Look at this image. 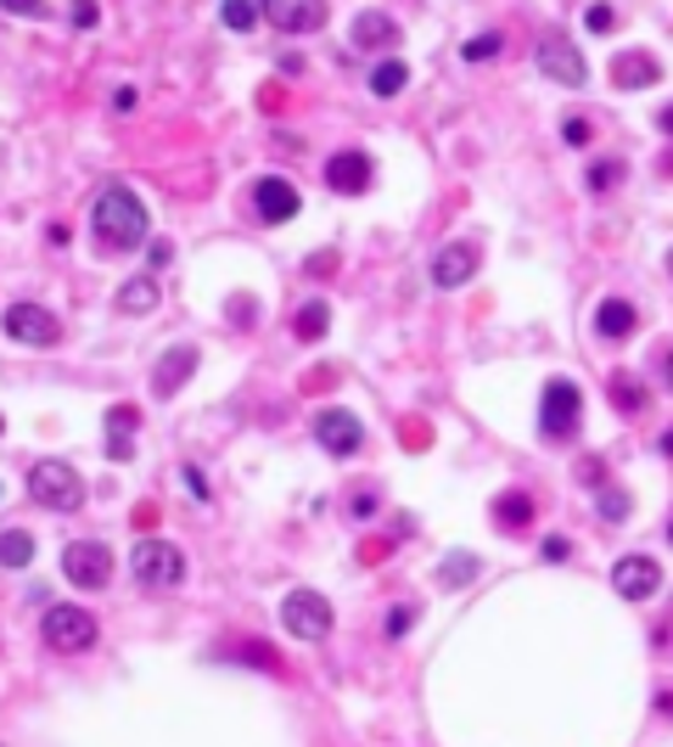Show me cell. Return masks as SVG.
<instances>
[{"mask_svg": "<svg viewBox=\"0 0 673 747\" xmlns=\"http://www.w3.org/2000/svg\"><path fill=\"white\" fill-rule=\"evenodd\" d=\"M90 225H95V237H102L107 248H140L152 219H147V203H140L129 185H107V192H95Z\"/></svg>", "mask_w": 673, "mask_h": 747, "instance_id": "obj_1", "label": "cell"}, {"mask_svg": "<svg viewBox=\"0 0 673 747\" xmlns=\"http://www.w3.org/2000/svg\"><path fill=\"white\" fill-rule=\"evenodd\" d=\"M28 495H34L39 506H52V511H73V506L84 500V478L73 473L68 461H34Z\"/></svg>", "mask_w": 673, "mask_h": 747, "instance_id": "obj_2", "label": "cell"}, {"mask_svg": "<svg viewBox=\"0 0 673 747\" xmlns=\"http://www.w3.org/2000/svg\"><path fill=\"white\" fill-rule=\"evenodd\" d=\"M129 568L140 585H152V590H169L185 579V556L169 545V540H135V556H129Z\"/></svg>", "mask_w": 673, "mask_h": 747, "instance_id": "obj_3", "label": "cell"}, {"mask_svg": "<svg viewBox=\"0 0 673 747\" xmlns=\"http://www.w3.org/2000/svg\"><path fill=\"white\" fill-rule=\"evenodd\" d=\"M39 635L52 652H90L95 646V619L84 607H52V613L39 619Z\"/></svg>", "mask_w": 673, "mask_h": 747, "instance_id": "obj_4", "label": "cell"}, {"mask_svg": "<svg viewBox=\"0 0 673 747\" xmlns=\"http://www.w3.org/2000/svg\"><path fill=\"white\" fill-rule=\"evenodd\" d=\"M281 624L293 630L298 641H326V630H331V601L320 596V590H293L281 601Z\"/></svg>", "mask_w": 673, "mask_h": 747, "instance_id": "obj_5", "label": "cell"}, {"mask_svg": "<svg viewBox=\"0 0 673 747\" xmlns=\"http://www.w3.org/2000/svg\"><path fill=\"white\" fill-rule=\"evenodd\" d=\"M62 574H68V585L102 590V585L113 579V551H107L102 540H73V545L62 551Z\"/></svg>", "mask_w": 673, "mask_h": 747, "instance_id": "obj_6", "label": "cell"}, {"mask_svg": "<svg viewBox=\"0 0 673 747\" xmlns=\"http://www.w3.org/2000/svg\"><path fill=\"white\" fill-rule=\"evenodd\" d=\"M579 405H584L579 383H567V377L545 383V405H539V428H545L550 439H567V433H579Z\"/></svg>", "mask_w": 673, "mask_h": 747, "instance_id": "obj_7", "label": "cell"}, {"mask_svg": "<svg viewBox=\"0 0 673 747\" xmlns=\"http://www.w3.org/2000/svg\"><path fill=\"white\" fill-rule=\"evenodd\" d=\"M7 338L28 343V349H52L62 338V320L45 309V304H12L7 309Z\"/></svg>", "mask_w": 673, "mask_h": 747, "instance_id": "obj_8", "label": "cell"}, {"mask_svg": "<svg viewBox=\"0 0 673 747\" xmlns=\"http://www.w3.org/2000/svg\"><path fill=\"white\" fill-rule=\"evenodd\" d=\"M539 73L556 79V84H567V90H579V84L590 79V68H584V57H579V45H567V39H556V34L539 45Z\"/></svg>", "mask_w": 673, "mask_h": 747, "instance_id": "obj_9", "label": "cell"}, {"mask_svg": "<svg viewBox=\"0 0 673 747\" xmlns=\"http://www.w3.org/2000/svg\"><path fill=\"white\" fill-rule=\"evenodd\" d=\"M253 208H259V219H264V225H281V219H293V214L304 208V197H298V185H293V180L264 174V180L253 185Z\"/></svg>", "mask_w": 673, "mask_h": 747, "instance_id": "obj_10", "label": "cell"}, {"mask_svg": "<svg viewBox=\"0 0 673 747\" xmlns=\"http://www.w3.org/2000/svg\"><path fill=\"white\" fill-rule=\"evenodd\" d=\"M315 439H320V450H331V455H354V450L365 444V428L354 422L349 410L326 405V410L315 416Z\"/></svg>", "mask_w": 673, "mask_h": 747, "instance_id": "obj_11", "label": "cell"}, {"mask_svg": "<svg viewBox=\"0 0 673 747\" xmlns=\"http://www.w3.org/2000/svg\"><path fill=\"white\" fill-rule=\"evenodd\" d=\"M612 585H617V596H623V601H646V596H657L662 568L651 563V556H623V563L612 568Z\"/></svg>", "mask_w": 673, "mask_h": 747, "instance_id": "obj_12", "label": "cell"}, {"mask_svg": "<svg viewBox=\"0 0 673 747\" xmlns=\"http://www.w3.org/2000/svg\"><path fill=\"white\" fill-rule=\"evenodd\" d=\"M370 180H376V169H370L365 152H336L326 163V185H331V192H343V197H360Z\"/></svg>", "mask_w": 673, "mask_h": 747, "instance_id": "obj_13", "label": "cell"}, {"mask_svg": "<svg viewBox=\"0 0 673 747\" xmlns=\"http://www.w3.org/2000/svg\"><path fill=\"white\" fill-rule=\"evenodd\" d=\"M275 29H286V34H309V29H326V7L320 0H275V7L264 12Z\"/></svg>", "mask_w": 673, "mask_h": 747, "instance_id": "obj_14", "label": "cell"}, {"mask_svg": "<svg viewBox=\"0 0 673 747\" xmlns=\"http://www.w3.org/2000/svg\"><path fill=\"white\" fill-rule=\"evenodd\" d=\"M471 270H477V248L471 242H449L438 259H432V282H438V287H466Z\"/></svg>", "mask_w": 673, "mask_h": 747, "instance_id": "obj_15", "label": "cell"}, {"mask_svg": "<svg viewBox=\"0 0 673 747\" xmlns=\"http://www.w3.org/2000/svg\"><path fill=\"white\" fill-rule=\"evenodd\" d=\"M197 371V349L191 343H174L169 354H163V365L152 371V388H158V399H169V394H180V383Z\"/></svg>", "mask_w": 673, "mask_h": 747, "instance_id": "obj_16", "label": "cell"}, {"mask_svg": "<svg viewBox=\"0 0 673 747\" xmlns=\"http://www.w3.org/2000/svg\"><path fill=\"white\" fill-rule=\"evenodd\" d=\"M354 45H365V52H388V45H399V23L381 18V12H360L354 18Z\"/></svg>", "mask_w": 673, "mask_h": 747, "instance_id": "obj_17", "label": "cell"}, {"mask_svg": "<svg viewBox=\"0 0 673 747\" xmlns=\"http://www.w3.org/2000/svg\"><path fill=\"white\" fill-rule=\"evenodd\" d=\"M595 332H601V338H629V332H635V304L601 298V304H595Z\"/></svg>", "mask_w": 673, "mask_h": 747, "instance_id": "obj_18", "label": "cell"}, {"mask_svg": "<svg viewBox=\"0 0 673 747\" xmlns=\"http://www.w3.org/2000/svg\"><path fill=\"white\" fill-rule=\"evenodd\" d=\"M113 304H118V315H147V309H158V275H135V282H124Z\"/></svg>", "mask_w": 673, "mask_h": 747, "instance_id": "obj_19", "label": "cell"}, {"mask_svg": "<svg viewBox=\"0 0 673 747\" xmlns=\"http://www.w3.org/2000/svg\"><path fill=\"white\" fill-rule=\"evenodd\" d=\"M657 73H662V68H657L651 57H640V52H629V57H617V63H612V79H617L623 90H640V84H657Z\"/></svg>", "mask_w": 673, "mask_h": 747, "instance_id": "obj_20", "label": "cell"}, {"mask_svg": "<svg viewBox=\"0 0 673 747\" xmlns=\"http://www.w3.org/2000/svg\"><path fill=\"white\" fill-rule=\"evenodd\" d=\"M326 326H331V304H326V298H309V304L298 309V320H293V332H298L304 343H320Z\"/></svg>", "mask_w": 673, "mask_h": 747, "instance_id": "obj_21", "label": "cell"}, {"mask_svg": "<svg viewBox=\"0 0 673 747\" xmlns=\"http://www.w3.org/2000/svg\"><path fill=\"white\" fill-rule=\"evenodd\" d=\"M28 563H34V534L7 529L0 534V568H28Z\"/></svg>", "mask_w": 673, "mask_h": 747, "instance_id": "obj_22", "label": "cell"}, {"mask_svg": "<svg viewBox=\"0 0 673 747\" xmlns=\"http://www.w3.org/2000/svg\"><path fill=\"white\" fill-rule=\"evenodd\" d=\"M404 84H410V68H404L399 57H388V63L370 68V90H376V97H399Z\"/></svg>", "mask_w": 673, "mask_h": 747, "instance_id": "obj_23", "label": "cell"}, {"mask_svg": "<svg viewBox=\"0 0 673 747\" xmlns=\"http://www.w3.org/2000/svg\"><path fill=\"white\" fill-rule=\"evenodd\" d=\"M225 29H242V34H253L259 29V7H248V0H225Z\"/></svg>", "mask_w": 673, "mask_h": 747, "instance_id": "obj_24", "label": "cell"}, {"mask_svg": "<svg viewBox=\"0 0 673 747\" xmlns=\"http://www.w3.org/2000/svg\"><path fill=\"white\" fill-rule=\"evenodd\" d=\"M527 518H534V500H527V495H505L494 506V523H527Z\"/></svg>", "mask_w": 673, "mask_h": 747, "instance_id": "obj_25", "label": "cell"}, {"mask_svg": "<svg viewBox=\"0 0 673 747\" xmlns=\"http://www.w3.org/2000/svg\"><path fill=\"white\" fill-rule=\"evenodd\" d=\"M460 52H466V63H489V57L500 52V34H477V39L460 45Z\"/></svg>", "mask_w": 673, "mask_h": 747, "instance_id": "obj_26", "label": "cell"}, {"mask_svg": "<svg viewBox=\"0 0 673 747\" xmlns=\"http://www.w3.org/2000/svg\"><path fill=\"white\" fill-rule=\"evenodd\" d=\"M617 180H623V163H595L590 169V192H612Z\"/></svg>", "mask_w": 673, "mask_h": 747, "instance_id": "obj_27", "label": "cell"}, {"mask_svg": "<svg viewBox=\"0 0 673 747\" xmlns=\"http://www.w3.org/2000/svg\"><path fill=\"white\" fill-rule=\"evenodd\" d=\"M561 142L567 147H590V118H567L561 124Z\"/></svg>", "mask_w": 673, "mask_h": 747, "instance_id": "obj_28", "label": "cell"}, {"mask_svg": "<svg viewBox=\"0 0 673 747\" xmlns=\"http://www.w3.org/2000/svg\"><path fill=\"white\" fill-rule=\"evenodd\" d=\"M601 518H612V523H617V518H629V500H623L617 489H601Z\"/></svg>", "mask_w": 673, "mask_h": 747, "instance_id": "obj_29", "label": "cell"}, {"mask_svg": "<svg viewBox=\"0 0 673 747\" xmlns=\"http://www.w3.org/2000/svg\"><path fill=\"white\" fill-rule=\"evenodd\" d=\"M466 574H477V563H471V556H449V563H444V585H460Z\"/></svg>", "mask_w": 673, "mask_h": 747, "instance_id": "obj_30", "label": "cell"}, {"mask_svg": "<svg viewBox=\"0 0 673 747\" xmlns=\"http://www.w3.org/2000/svg\"><path fill=\"white\" fill-rule=\"evenodd\" d=\"M617 399H623V410H640V405H646L640 383H629V377H617Z\"/></svg>", "mask_w": 673, "mask_h": 747, "instance_id": "obj_31", "label": "cell"}, {"mask_svg": "<svg viewBox=\"0 0 673 747\" xmlns=\"http://www.w3.org/2000/svg\"><path fill=\"white\" fill-rule=\"evenodd\" d=\"M584 23H590L595 34H606V29H617V12H612V7H590V12H584Z\"/></svg>", "mask_w": 673, "mask_h": 747, "instance_id": "obj_32", "label": "cell"}, {"mask_svg": "<svg viewBox=\"0 0 673 747\" xmlns=\"http://www.w3.org/2000/svg\"><path fill=\"white\" fill-rule=\"evenodd\" d=\"M567 556H572V545L556 534V540H545V563H567Z\"/></svg>", "mask_w": 673, "mask_h": 747, "instance_id": "obj_33", "label": "cell"}, {"mask_svg": "<svg viewBox=\"0 0 673 747\" xmlns=\"http://www.w3.org/2000/svg\"><path fill=\"white\" fill-rule=\"evenodd\" d=\"M404 630H410V607H393V619H388V635H393V641H399V635H404Z\"/></svg>", "mask_w": 673, "mask_h": 747, "instance_id": "obj_34", "label": "cell"}, {"mask_svg": "<svg viewBox=\"0 0 673 747\" xmlns=\"http://www.w3.org/2000/svg\"><path fill=\"white\" fill-rule=\"evenodd\" d=\"M185 484H191V489H197V500H208V478L197 473V466H185Z\"/></svg>", "mask_w": 673, "mask_h": 747, "instance_id": "obj_35", "label": "cell"}, {"mask_svg": "<svg viewBox=\"0 0 673 747\" xmlns=\"http://www.w3.org/2000/svg\"><path fill=\"white\" fill-rule=\"evenodd\" d=\"M147 259H152V270H158V264H169V259H174V248H169V242H152V248H147Z\"/></svg>", "mask_w": 673, "mask_h": 747, "instance_id": "obj_36", "label": "cell"}, {"mask_svg": "<svg viewBox=\"0 0 673 747\" xmlns=\"http://www.w3.org/2000/svg\"><path fill=\"white\" fill-rule=\"evenodd\" d=\"M370 506H376L370 489H360V495H354V518H370Z\"/></svg>", "mask_w": 673, "mask_h": 747, "instance_id": "obj_37", "label": "cell"}, {"mask_svg": "<svg viewBox=\"0 0 673 747\" xmlns=\"http://www.w3.org/2000/svg\"><path fill=\"white\" fill-rule=\"evenodd\" d=\"M662 383L673 388V354H662Z\"/></svg>", "mask_w": 673, "mask_h": 747, "instance_id": "obj_38", "label": "cell"}, {"mask_svg": "<svg viewBox=\"0 0 673 747\" xmlns=\"http://www.w3.org/2000/svg\"><path fill=\"white\" fill-rule=\"evenodd\" d=\"M662 455H673V428H668V433H662Z\"/></svg>", "mask_w": 673, "mask_h": 747, "instance_id": "obj_39", "label": "cell"}, {"mask_svg": "<svg viewBox=\"0 0 673 747\" xmlns=\"http://www.w3.org/2000/svg\"><path fill=\"white\" fill-rule=\"evenodd\" d=\"M657 124H662V129H673V107H662V118H657Z\"/></svg>", "mask_w": 673, "mask_h": 747, "instance_id": "obj_40", "label": "cell"}, {"mask_svg": "<svg viewBox=\"0 0 673 747\" xmlns=\"http://www.w3.org/2000/svg\"><path fill=\"white\" fill-rule=\"evenodd\" d=\"M668 275H673V253H668Z\"/></svg>", "mask_w": 673, "mask_h": 747, "instance_id": "obj_41", "label": "cell"}, {"mask_svg": "<svg viewBox=\"0 0 673 747\" xmlns=\"http://www.w3.org/2000/svg\"><path fill=\"white\" fill-rule=\"evenodd\" d=\"M668 540H673V523H668Z\"/></svg>", "mask_w": 673, "mask_h": 747, "instance_id": "obj_42", "label": "cell"}, {"mask_svg": "<svg viewBox=\"0 0 673 747\" xmlns=\"http://www.w3.org/2000/svg\"><path fill=\"white\" fill-rule=\"evenodd\" d=\"M0 428H7V422H0Z\"/></svg>", "mask_w": 673, "mask_h": 747, "instance_id": "obj_43", "label": "cell"}]
</instances>
